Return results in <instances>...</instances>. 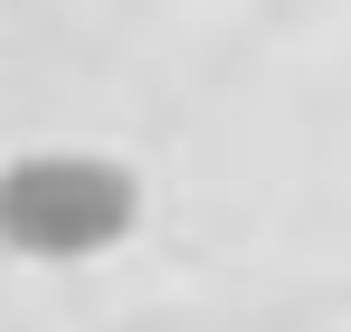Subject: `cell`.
I'll list each match as a JSON object with an SVG mask.
<instances>
[{"mask_svg": "<svg viewBox=\"0 0 351 332\" xmlns=\"http://www.w3.org/2000/svg\"><path fill=\"white\" fill-rule=\"evenodd\" d=\"M133 209H143V190L105 152H29L0 171V247L48 257V266L133 237Z\"/></svg>", "mask_w": 351, "mask_h": 332, "instance_id": "obj_1", "label": "cell"}]
</instances>
